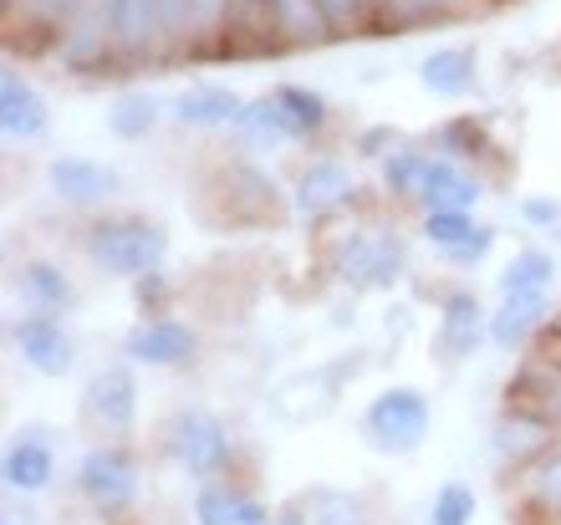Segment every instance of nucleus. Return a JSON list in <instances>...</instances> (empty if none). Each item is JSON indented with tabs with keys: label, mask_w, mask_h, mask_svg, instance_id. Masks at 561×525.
I'll use <instances>...</instances> for the list:
<instances>
[{
	"label": "nucleus",
	"mask_w": 561,
	"mask_h": 525,
	"mask_svg": "<svg viewBox=\"0 0 561 525\" xmlns=\"http://www.w3.org/2000/svg\"><path fill=\"white\" fill-rule=\"evenodd\" d=\"M163 255H169V240H163L159 225H148L138 215L92 219L88 261L98 271H107V276H148V271H159Z\"/></svg>",
	"instance_id": "f257e3e1"
},
{
	"label": "nucleus",
	"mask_w": 561,
	"mask_h": 525,
	"mask_svg": "<svg viewBox=\"0 0 561 525\" xmlns=\"http://www.w3.org/2000/svg\"><path fill=\"white\" fill-rule=\"evenodd\" d=\"M363 434L383 454H414L428 438V398L419 388H383L363 409Z\"/></svg>",
	"instance_id": "f03ea898"
},
{
	"label": "nucleus",
	"mask_w": 561,
	"mask_h": 525,
	"mask_svg": "<svg viewBox=\"0 0 561 525\" xmlns=\"http://www.w3.org/2000/svg\"><path fill=\"white\" fill-rule=\"evenodd\" d=\"M403 240L393 230H353L347 240L337 246L332 265L337 276L353 286V292H383L393 281L403 276Z\"/></svg>",
	"instance_id": "7ed1b4c3"
},
{
	"label": "nucleus",
	"mask_w": 561,
	"mask_h": 525,
	"mask_svg": "<svg viewBox=\"0 0 561 525\" xmlns=\"http://www.w3.org/2000/svg\"><path fill=\"white\" fill-rule=\"evenodd\" d=\"M11 342L36 373H46V378H67L72 363H77L72 332H67L61 317H51V311H31V317H21L11 327Z\"/></svg>",
	"instance_id": "20e7f679"
},
{
	"label": "nucleus",
	"mask_w": 561,
	"mask_h": 525,
	"mask_svg": "<svg viewBox=\"0 0 561 525\" xmlns=\"http://www.w3.org/2000/svg\"><path fill=\"white\" fill-rule=\"evenodd\" d=\"M77 484L82 495L92 500V511H123L134 505L138 495V465L128 449H92L82 465H77Z\"/></svg>",
	"instance_id": "39448f33"
},
{
	"label": "nucleus",
	"mask_w": 561,
	"mask_h": 525,
	"mask_svg": "<svg viewBox=\"0 0 561 525\" xmlns=\"http://www.w3.org/2000/svg\"><path fill=\"white\" fill-rule=\"evenodd\" d=\"M107 21H113V52L123 61H148L169 46L159 0H107Z\"/></svg>",
	"instance_id": "423d86ee"
},
{
	"label": "nucleus",
	"mask_w": 561,
	"mask_h": 525,
	"mask_svg": "<svg viewBox=\"0 0 561 525\" xmlns=\"http://www.w3.org/2000/svg\"><path fill=\"white\" fill-rule=\"evenodd\" d=\"M46 184L67 205H103L123 190V174L103 159H82V153H61L46 163Z\"/></svg>",
	"instance_id": "0eeeda50"
},
{
	"label": "nucleus",
	"mask_w": 561,
	"mask_h": 525,
	"mask_svg": "<svg viewBox=\"0 0 561 525\" xmlns=\"http://www.w3.org/2000/svg\"><path fill=\"white\" fill-rule=\"evenodd\" d=\"M194 347H199V336L174 317H148L138 327H128L123 336V357H134V363H148V367H179L190 363Z\"/></svg>",
	"instance_id": "6e6552de"
},
{
	"label": "nucleus",
	"mask_w": 561,
	"mask_h": 525,
	"mask_svg": "<svg viewBox=\"0 0 561 525\" xmlns=\"http://www.w3.org/2000/svg\"><path fill=\"white\" fill-rule=\"evenodd\" d=\"M174 454L194 475H215V469L230 465V434L209 409H190L174 429Z\"/></svg>",
	"instance_id": "1a4fd4ad"
},
{
	"label": "nucleus",
	"mask_w": 561,
	"mask_h": 525,
	"mask_svg": "<svg viewBox=\"0 0 561 525\" xmlns=\"http://www.w3.org/2000/svg\"><path fill=\"white\" fill-rule=\"evenodd\" d=\"M82 409L88 419H98L103 429H128L138 419V378L134 367H103V373H92L88 393H82Z\"/></svg>",
	"instance_id": "9d476101"
},
{
	"label": "nucleus",
	"mask_w": 561,
	"mask_h": 525,
	"mask_svg": "<svg viewBox=\"0 0 561 525\" xmlns=\"http://www.w3.org/2000/svg\"><path fill=\"white\" fill-rule=\"evenodd\" d=\"M557 281V261L547 250H516L511 261L501 265V307H547V292Z\"/></svg>",
	"instance_id": "9b49d317"
},
{
	"label": "nucleus",
	"mask_w": 561,
	"mask_h": 525,
	"mask_svg": "<svg viewBox=\"0 0 561 525\" xmlns=\"http://www.w3.org/2000/svg\"><path fill=\"white\" fill-rule=\"evenodd\" d=\"M163 31H169V46H199L205 52L209 36H225V21H230V0H159Z\"/></svg>",
	"instance_id": "f8f14e48"
},
{
	"label": "nucleus",
	"mask_w": 561,
	"mask_h": 525,
	"mask_svg": "<svg viewBox=\"0 0 561 525\" xmlns=\"http://www.w3.org/2000/svg\"><path fill=\"white\" fill-rule=\"evenodd\" d=\"M347 199H353V169L342 159H317L296 184V215L301 219H322Z\"/></svg>",
	"instance_id": "ddd939ff"
},
{
	"label": "nucleus",
	"mask_w": 561,
	"mask_h": 525,
	"mask_svg": "<svg viewBox=\"0 0 561 525\" xmlns=\"http://www.w3.org/2000/svg\"><path fill=\"white\" fill-rule=\"evenodd\" d=\"M46 117H51V107H46V98L31 88L26 77L21 72L0 77V133L5 138H42Z\"/></svg>",
	"instance_id": "4468645a"
},
{
	"label": "nucleus",
	"mask_w": 561,
	"mask_h": 525,
	"mask_svg": "<svg viewBox=\"0 0 561 525\" xmlns=\"http://www.w3.org/2000/svg\"><path fill=\"white\" fill-rule=\"evenodd\" d=\"M240 98L230 88H215V82H199V88L190 92H179L174 98V123H184V128H230L240 117Z\"/></svg>",
	"instance_id": "2eb2a0df"
},
{
	"label": "nucleus",
	"mask_w": 561,
	"mask_h": 525,
	"mask_svg": "<svg viewBox=\"0 0 561 525\" xmlns=\"http://www.w3.org/2000/svg\"><path fill=\"white\" fill-rule=\"evenodd\" d=\"M107 52H113V21H107V0L92 11V5H82L77 11V31L67 36V46H61V61L72 67V72H92V67H103Z\"/></svg>",
	"instance_id": "dca6fc26"
},
{
	"label": "nucleus",
	"mask_w": 561,
	"mask_h": 525,
	"mask_svg": "<svg viewBox=\"0 0 561 525\" xmlns=\"http://www.w3.org/2000/svg\"><path fill=\"white\" fill-rule=\"evenodd\" d=\"M419 205H424L428 215H439V209H474L480 205V179L465 174V169L449 159H434L424 174V190H419Z\"/></svg>",
	"instance_id": "f3484780"
},
{
	"label": "nucleus",
	"mask_w": 561,
	"mask_h": 525,
	"mask_svg": "<svg viewBox=\"0 0 561 525\" xmlns=\"http://www.w3.org/2000/svg\"><path fill=\"white\" fill-rule=\"evenodd\" d=\"M419 82L434 98H465L474 88V52L470 46H439L419 61Z\"/></svg>",
	"instance_id": "a211bd4d"
},
{
	"label": "nucleus",
	"mask_w": 561,
	"mask_h": 525,
	"mask_svg": "<svg viewBox=\"0 0 561 525\" xmlns=\"http://www.w3.org/2000/svg\"><path fill=\"white\" fill-rule=\"evenodd\" d=\"M194 521L199 525H266L271 511L261 500H245L236 490H225V484H205L199 500H194Z\"/></svg>",
	"instance_id": "6ab92c4d"
},
{
	"label": "nucleus",
	"mask_w": 561,
	"mask_h": 525,
	"mask_svg": "<svg viewBox=\"0 0 561 525\" xmlns=\"http://www.w3.org/2000/svg\"><path fill=\"white\" fill-rule=\"evenodd\" d=\"M480 336H490V321L480 311L470 292H459L444 301V321H439V347L444 352H474L480 347Z\"/></svg>",
	"instance_id": "aec40b11"
},
{
	"label": "nucleus",
	"mask_w": 561,
	"mask_h": 525,
	"mask_svg": "<svg viewBox=\"0 0 561 525\" xmlns=\"http://www.w3.org/2000/svg\"><path fill=\"white\" fill-rule=\"evenodd\" d=\"M271 21H276L280 46H317L332 31L317 0H271Z\"/></svg>",
	"instance_id": "412c9836"
},
{
	"label": "nucleus",
	"mask_w": 561,
	"mask_h": 525,
	"mask_svg": "<svg viewBox=\"0 0 561 525\" xmlns=\"http://www.w3.org/2000/svg\"><path fill=\"white\" fill-rule=\"evenodd\" d=\"M21 296H26L36 311H51V317H61V311L77 301L67 271H61V265H51V261H31L26 271H21Z\"/></svg>",
	"instance_id": "4be33fe9"
},
{
	"label": "nucleus",
	"mask_w": 561,
	"mask_h": 525,
	"mask_svg": "<svg viewBox=\"0 0 561 525\" xmlns=\"http://www.w3.org/2000/svg\"><path fill=\"white\" fill-rule=\"evenodd\" d=\"M271 98H276V107H280V128H286V138H296V144H301V138H317V133L327 128V117H332L311 88H276Z\"/></svg>",
	"instance_id": "5701e85b"
},
{
	"label": "nucleus",
	"mask_w": 561,
	"mask_h": 525,
	"mask_svg": "<svg viewBox=\"0 0 561 525\" xmlns=\"http://www.w3.org/2000/svg\"><path fill=\"white\" fill-rule=\"evenodd\" d=\"M236 128V138L245 148H255V153H271L276 144H286V128H280V107H276V98H255V103H245L240 107V117L230 123Z\"/></svg>",
	"instance_id": "b1692460"
},
{
	"label": "nucleus",
	"mask_w": 561,
	"mask_h": 525,
	"mask_svg": "<svg viewBox=\"0 0 561 525\" xmlns=\"http://www.w3.org/2000/svg\"><path fill=\"white\" fill-rule=\"evenodd\" d=\"M159 113H163V103L153 92H123L118 103L107 107V128L123 144H138V138H148V133L159 128Z\"/></svg>",
	"instance_id": "393cba45"
},
{
	"label": "nucleus",
	"mask_w": 561,
	"mask_h": 525,
	"mask_svg": "<svg viewBox=\"0 0 561 525\" xmlns=\"http://www.w3.org/2000/svg\"><path fill=\"white\" fill-rule=\"evenodd\" d=\"M51 449L46 444H31V438H21V444H11V454H5V484L11 490H21V495H36V490H46L51 484Z\"/></svg>",
	"instance_id": "a878e982"
},
{
	"label": "nucleus",
	"mask_w": 561,
	"mask_h": 525,
	"mask_svg": "<svg viewBox=\"0 0 561 525\" xmlns=\"http://www.w3.org/2000/svg\"><path fill=\"white\" fill-rule=\"evenodd\" d=\"M428 153H414V148H399V153H388L383 159V184L393 194H403V199H419V190H424V174H428Z\"/></svg>",
	"instance_id": "bb28decb"
},
{
	"label": "nucleus",
	"mask_w": 561,
	"mask_h": 525,
	"mask_svg": "<svg viewBox=\"0 0 561 525\" xmlns=\"http://www.w3.org/2000/svg\"><path fill=\"white\" fill-rule=\"evenodd\" d=\"M474 230H480V225L470 219V209H439V215H424V240L434 250H444V255L465 246Z\"/></svg>",
	"instance_id": "cd10ccee"
},
{
	"label": "nucleus",
	"mask_w": 561,
	"mask_h": 525,
	"mask_svg": "<svg viewBox=\"0 0 561 525\" xmlns=\"http://www.w3.org/2000/svg\"><path fill=\"white\" fill-rule=\"evenodd\" d=\"M541 311L547 307H501L490 317V342H495V347H520V342L536 332Z\"/></svg>",
	"instance_id": "c85d7f7f"
},
{
	"label": "nucleus",
	"mask_w": 561,
	"mask_h": 525,
	"mask_svg": "<svg viewBox=\"0 0 561 525\" xmlns=\"http://www.w3.org/2000/svg\"><path fill=\"white\" fill-rule=\"evenodd\" d=\"M474 521V490L465 480L439 484L434 495V511H428V525H470Z\"/></svg>",
	"instance_id": "c756f323"
},
{
	"label": "nucleus",
	"mask_w": 561,
	"mask_h": 525,
	"mask_svg": "<svg viewBox=\"0 0 561 525\" xmlns=\"http://www.w3.org/2000/svg\"><path fill=\"white\" fill-rule=\"evenodd\" d=\"M317 5H322V15H327V26L332 31H353L378 11V0H317Z\"/></svg>",
	"instance_id": "7c9ffc66"
},
{
	"label": "nucleus",
	"mask_w": 561,
	"mask_h": 525,
	"mask_svg": "<svg viewBox=\"0 0 561 525\" xmlns=\"http://www.w3.org/2000/svg\"><path fill=\"white\" fill-rule=\"evenodd\" d=\"M531 490H536V500H547V505H561V454L536 469V475H531Z\"/></svg>",
	"instance_id": "2f4dec72"
},
{
	"label": "nucleus",
	"mask_w": 561,
	"mask_h": 525,
	"mask_svg": "<svg viewBox=\"0 0 561 525\" xmlns=\"http://www.w3.org/2000/svg\"><path fill=\"white\" fill-rule=\"evenodd\" d=\"M21 5H26L36 21H51V26H57V21H67V15L82 11L88 0H21Z\"/></svg>",
	"instance_id": "473e14b6"
},
{
	"label": "nucleus",
	"mask_w": 561,
	"mask_h": 525,
	"mask_svg": "<svg viewBox=\"0 0 561 525\" xmlns=\"http://www.w3.org/2000/svg\"><path fill=\"white\" fill-rule=\"evenodd\" d=\"M485 255H490V230H474L459 250H449V261L455 265H474V261H485Z\"/></svg>",
	"instance_id": "72a5a7b5"
},
{
	"label": "nucleus",
	"mask_w": 561,
	"mask_h": 525,
	"mask_svg": "<svg viewBox=\"0 0 561 525\" xmlns=\"http://www.w3.org/2000/svg\"><path fill=\"white\" fill-rule=\"evenodd\" d=\"M520 215H526V225H557L561 205H557V199H541V194H536V199H526V205H520Z\"/></svg>",
	"instance_id": "f704fd0d"
},
{
	"label": "nucleus",
	"mask_w": 561,
	"mask_h": 525,
	"mask_svg": "<svg viewBox=\"0 0 561 525\" xmlns=\"http://www.w3.org/2000/svg\"><path fill=\"white\" fill-rule=\"evenodd\" d=\"M409 15H444V11H459L465 0H399Z\"/></svg>",
	"instance_id": "c9c22d12"
},
{
	"label": "nucleus",
	"mask_w": 561,
	"mask_h": 525,
	"mask_svg": "<svg viewBox=\"0 0 561 525\" xmlns=\"http://www.w3.org/2000/svg\"><path fill=\"white\" fill-rule=\"evenodd\" d=\"M163 292H169V286H163L159 271H148V276H138V301H144V307H153V301H159Z\"/></svg>",
	"instance_id": "e433bc0d"
},
{
	"label": "nucleus",
	"mask_w": 561,
	"mask_h": 525,
	"mask_svg": "<svg viewBox=\"0 0 561 525\" xmlns=\"http://www.w3.org/2000/svg\"><path fill=\"white\" fill-rule=\"evenodd\" d=\"M551 413H557V419H561V388H557V393H551Z\"/></svg>",
	"instance_id": "4c0bfd02"
},
{
	"label": "nucleus",
	"mask_w": 561,
	"mask_h": 525,
	"mask_svg": "<svg viewBox=\"0 0 561 525\" xmlns=\"http://www.w3.org/2000/svg\"><path fill=\"white\" fill-rule=\"evenodd\" d=\"M5 525H26V521H5Z\"/></svg>",
	"instance_id": "58836bf2"
}]
</instances>
